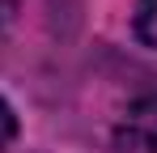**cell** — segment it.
I'll list each match as a JSON object with an SVG mask.
<instances>
[{
	"instance_id": "obj_3",
	"label": "cell",
	"mask_w": 157,
	"mask_h": 153,
	"mask_svg": "<svg viewBox=\"0 0 157 153\" xmlns=\"http://www.w3.org/2000/svg\"><path fill=\"white\" fill-rule=\"evenodd\" d=\"M13 140H17V115H13V106H9V102L0 98V153L9 149Z\"/></svg>"
},
{
	"instance_id": "obj_2",
	"label": "cell",
	"mask_w": 157,
	"mask_h": 153,
	"mask_svg": "<svg viewBox=\"0 0 157 153\" xmlns=\"http://www.w3.org/2000/svg\"><path fill=\"white\" fill-rule=\"evenodd\" d=\"M136 34L140 43L157 47V0H136Z\"/></svg>"
},
{
	"instance_id": "obj_1",
	"label": "cell",
	"mask_w": 157,
	"mask_h": 153,
	"mask_svg": "<svg viewBox=\"0 0 157 153\" xmlns=\"http://www.w3.org/2000/svg\"><path fill=\"white\" fill-rule=\"evenodd\" d=\"M119 145H128L132 153H157V94H144L123 111Z\"/></svg>"
}]
</instances>
